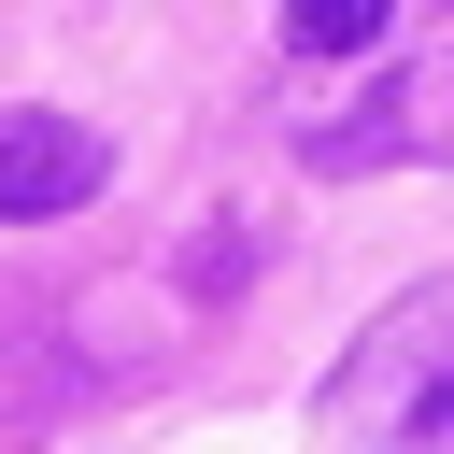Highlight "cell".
Masks as SVG:
<instances>
[{
	"label": "cell",
	"instance_id": "2",
	"mask_svg": "<svg viewBox=\"0 0 454 454\" xmlns=\"http://www.w3.org/2000/svg\"><path fill=\"white\" fill-rule=\"evenodd\" d=\"M114 184V142L85 128V114H0V227L14 213H71V199H99Z\"/></svg>",
	"mask_w": 454,
	"mask_h": 454
},
{
	"label": "cell",
	"instance_id": "3",
	"mask_svg": "<svg viewBox=\"0 0 454 454\" xmlns=\"http://www.w3.org/2000/svg\"><path fill=\"white\" fill-rule=\"evenodd\" d=\"M383 14H397V0H284V28H298L312 57H355V43H383Z\"/></svg>",
	"mask_w": 454,
	"mask_h": 454
},
{
	"label": "cell",
	"instance_id": "1",
	"mask_svg": "<svg viewBox=\"0 0 454 454\" xmlns=\"http://www.w3.org/2000/svg\"><path fill=\"white\" fill-rule=\"evenodd\" d=\"M340 440L369 454H454V298H411L340 369Z\"/></svg>",
	"mask_w": 454,
	"mask_h": 454
}]
</instances>
